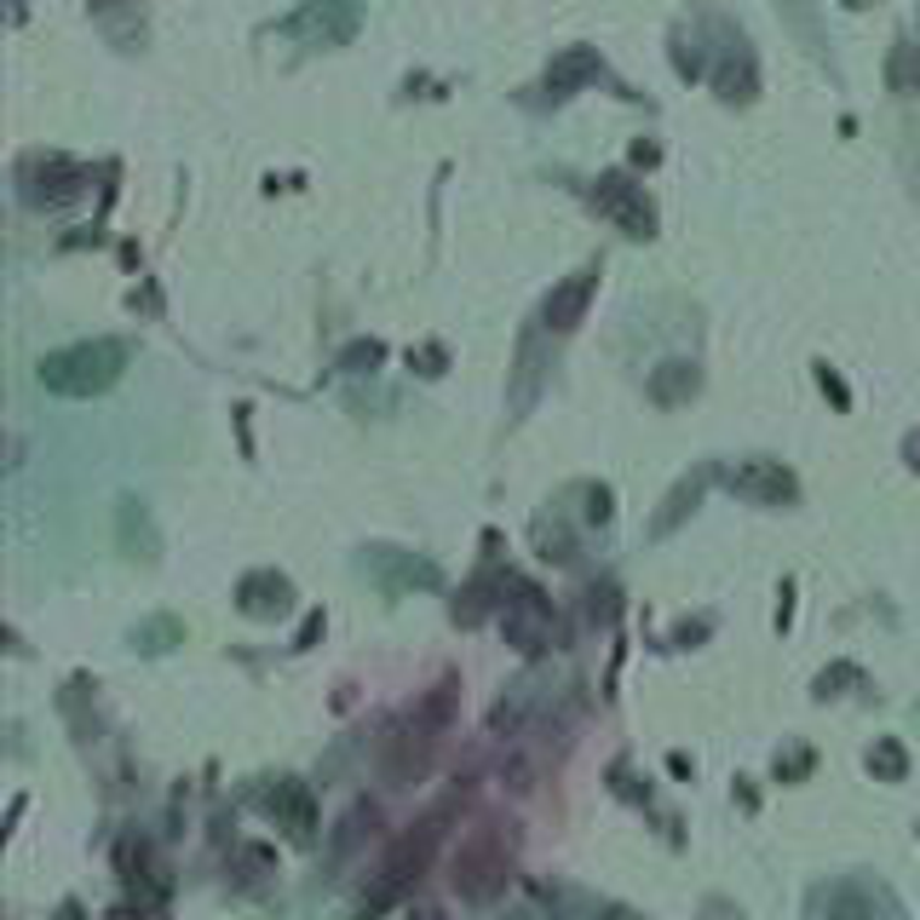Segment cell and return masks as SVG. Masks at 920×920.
<instances>
[{"instance_id": "5bb4252c", "label": "cell", "mask_w": 920, "mask_h": 920, "mask_svg": "<svg viewBox=\"0 0 920 920\" xmlns=\"http://www.w3.org/2000/svg\"><path fill=\"white\" fill-rule=\"evenodd\" d=\"M380 357H386V346H380V340H357V346H346L340 369H346V374H363V369L380 363Z\"/></svg>"}, {"instance_id": "9c48e42d", "label": "cell", "mask_w": 920, "mask_h": 920, "mask_svg": "<svg viewBox=\"0 0 920 920\" xmlns=\"http://www.w3.org/2000/svg\"><path fill=\"white\" fill-rule=\"evenodd\" d=\"M702 386L697 363H685V357H673V363L650 369V403H662V409H673V403H690Z\"/></svg>"}, {"instance_id": "7c38bea8", "label": "cell", "mask_w": 920, "mask_h": 920, "mask_svg": "<svg viewBox=\"0 0 920 920\" xmlns=\"http://www.w3.org/2000/svg\"><path fill=\"white\" fill-rule=\"evenodd\" d=\"M886 81H892V93H920V47L897 40L886 58Z\"/></svg>"}, {"instance_id": "2e32d148", "label": "cell", "mask_w": 920, "mask_h": 920, "mask_svg": "<svg viewBox=\"0 0 920 920\" xmlns=\"http://www.w3.org/2000/svg\"><path fill=\"white\" fill-rule=\"evenodd\" d=\"M817 386L828 392V403H835V409H851V392H846V380L828 369V363H817Z\"/></svg>"}, {"instance_id": "8992f818", "label": "cell", "mask_w": 920, "mask_h": 920, "mask_svg": "<svg viewBox=\"0 0 920 920\" xmlns=\"http://www.w3.org/2000/svg\"><path fill=\"white\" fill-rule=\"evenodd\" d=\"M288 35H311L334 47V40H351L357 35V0H311L305 12L288 18Z\"/></svg>"}, {"instance_id": "ba28073f", "label": "cell", "mask_w": 920, "mask_h": 920, "mask_svg": "<svg viewBox=\"0 0 920 920\" xmlns=\"http://www.w3.org/2000/svg\"><path fill=\"white\" fill-rule=\"evenodd\" d=\"M598 75H604L598 53H593V47H570V53H558L552 70H547V98H570L575 86H587V81H598Z\"/></svg>"}, {"instance_id": "6da1fadb", "label": "cell", "mask_w": 920, "mask_h": 920, "mask_svg": "<svg viewBox=\"0 0 920 920\" xmlns=\"http://www.w3.org/2000/svg\"><path fill=\"white\" fill-rule=\"evenodd\" d=\"M127 369V346L121 340H81V346H63L53 357H40V386L58 392V397H93L109 392Z\"/></svg>"}, {"instance_id": "30bf717a", "label": "cell", "mask_w": 920, "mask_h": 920, "mask_svg": "<svg viewBox=\"0 0 920 920\" xmlns=\"http://www.w3.org/2000/svg\"><path fill=\"white\" fill-rule=\"evenodd\" d=\"M242 610H248V616L288 610V581L282 575H248V581H242Z\"/></svg>"}, {"instance_id": "277c9868", "label": "cell", "mask_w": 920, "mask_h": 920, "mask_svg": "<svg viewBox=\"0 0 920 920\" xmlns=\"http://www.w3.org/2000/svg\"><path fill=\"white\" fill-rule=\"evenodd\" d=\"M593 294H598V265H587V271L564 277V282H558L552 294L541 300V328H547V334H570L581 317H587Z\"/></svg>"}, {"instance_id": "8fae6325", "label": "cell", "mask_w": 920, "mask_h": 920, "mask_svg": "<svg viewBox=\"0 0 920 920\" xmlns=\"http://www.w3.org/2000/svg\"><path fill=\"white\" fill-rule=\"evenodd\" d=\"M713 86H720L725 104H748V98H754V53L743 47L736 58H725L720 75H713Z\"/></svg>"}, {"instance_id": "9a60e30c", "label": "cell", "mask_w": 920, "mask_h": 920, "mask_svg": "<svg viewBox=\"0 0 920 920\" xmlns=\"http://www.w3.org/2000/svg\"><path fill=\"white\" fill-rule=\"evenodd\" d=\"M869 766L881 771V777H904V771H909V759H904V748H897V743H881V748L869 754Z\"/></svg>"}, {"instance_id": "4fadbf2b", "label": "cell", "mask_w": 920, "mask_h": 920, "mask_svg": "<svg viewBox=\"0 0 920 920\" xmlns=\"http://www.w3.org/2000/svg\"><path fill=\"white\" fill-rule=\"evenodd\" d=\"M409 369H415V374H426V380H438V374L449 369V351H443L438 340H426V346H409Z\"/></svg>"}, {"instance_id": "ac0fdd59", "label": "cell", "mask_w": 920, "mask_h": 920, "mask_svg": "<svg viewBox=\"0 0 920 920\" xmlns=\"http://www.w3.org/2000/svg\"><path fill=\"white\" fill-rule=\"evenodd\" d=\"M904 455H909V466H920V432H915V438L904 443Z\"/></svg>"}, {"instance_id": "d6986e66", "label": "cell", "mask_w": 920, "mask_h": 920, "mask_svg": "<svg viewBox=\"0 0 920 920\" xmlns=\"http://www.w3.org/2000/svg\"><path fill=\"white\" fill-rule=\"evenodd\" d=\"M846 7H851V12H869V7H874V0H846Z\"/></svg>"}, {"instance_id": "3957f363", "label": "cell", "mask_w": 920, "mask_h": 920, "mask_svg": "<svg viewBox=\"0 0 920 920\" xmlns=\"http://www.w3.org/2000/svg\"><path fill=\"white\" fill-rule=\"evenodd\" d=\"M720 478H725L731 496H748V501H766V506H782V501L800 496V484L782 461H743V466H725Z\"/></svg>"}, {"instance_id": "5b68a950", "label": "cell", "mask_w": 920, "mask_h": 920, "mask_svg": "<svg viewBox=\"0 0 920 920\" xmlns=\"http://www.w3.org/2000/svg\"><path fill=\"white\" fill-rule=\"evenodd\" d=\"M86 173L75 162H63V155H30L24 162V196L35 201V208H47V201H70L81 196Z\"/></svg>"}, {"instance_id": "52a82bcc", "label": "cell", "mask_w": 920, "mask_h": 920, "mask_svg": "<svg viewBox=\"0 0 920 920\" xmlns=\"http://www.w3.org/2000/svg\"><path fill=\"white\" fill-rule=\"evenodd\" d=\"M501 874H506V858L489 840H473L461 851V863H455V886L466 892V897H489L501 886Z\"/></svg>"}, {"instance_id": "7a4b0ae2", "label": "cell", "mask_w": 920, "mask_h": 920, "mask_svg": "<svg viewBox=\"0 0 920 920\" xmlns=\"http://www.w3.org/2000/svg\"><path fill=\"white\" fill-rule=\"evenodd\" d=\"M593 208L610 219V224H621L627 236H656V208H650L644 185H633L627 173H598Z\"/></svg>"}, {"instance_id": "e0dca14e", "label": "cell", "mask_w": 920, "mask_h": 920, "mask_svg": "<svg viewBox=\"0 0 920 920\" xmlns=\"http://www.w3.org/2000/svg\"><path fill=\"white\" fill-rule=\"evenodd\" d=\"M656 155H662L656 144H644V139H639V144H633V167H656Z\"/></svg>"}]
</instances>
